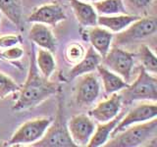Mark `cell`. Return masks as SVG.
<instances>
[{
  "label": "cell",
  "instance_id": "cell-1",
  "mask_svg": "<svg viewBox=\"0 0 157 147\" xmlns=\"http://www.w3.org/2000/svg\"><path fill=\"white\" fill-rule=\"evenodd\" d=\"M59 89L60 88L55 82H51L49 78L44 77L39 73L36 63V52L33 43L27 81L24 86L20 88L19 96L12 107V110L20 112L36 107L47 98L56 94Z\"/></svg>",
  "mask_w": 157,
  "mask_h": 147
},
{
  "label": "cell",
  "instance_id": "cell-2",
  "mask_svg": "<svg viewBox=\"0 0 157 147\" xmlns=\"http://www.w3.org/2000/svg\"><path fill=\"white\" fill-rule=\"evenodd\" d=\"M157 134V119L135 124L111 136L107 147H137L150 141Z\"/></svg>",
  "mask_w": 157,
  "mask_h": 147
},
{
  "label": "cell",
  "instance_id": "cell-3",
  "mask_svg": "<svg viewBox=\"0 0 157 147\" xmlns=\"http://www.w3.org/2000/svg\"><path fill=\"white\" fill-rule=\"evenodd\" d=\"M122 102L131 104L134 101L149 100L157 101V78L146 72L142 67L140 69L136 80L121 90Z\"/></svg>",
  "mask_w": 157,
  "mask_h": 147
},
{
  "label": "cell",
  "instance_id": "cell-4",
  "mask_svg": "<svg viewBox=\"0 0 157 147\" xmlns=\"http://www.w3.org/2000/svg\"><path fill=\"white\" fill-rule=\"evenodd\" d=\"M53 123V122H52ZM33 147H78L72 140L65 121L62 103L59 104V109L55 122L49 126L44 135L38 141L31 144Z\"/></svg>",
  "mask_w": 157,
  "mask_h": 147
},
{
  "label": "cell",
  "instance_id": "cell-5",
  "mask_svg": "<svg viewBox=\"0 0 157 147\" xmlns=\"http://www.w3.org/2000/svg\"><path fill=\"white\" fill-rule=\"evenodd\" d=\"M156 31L157 20L155 17L140 18L124 31L118 32L113 39H115L116 45H127L154 36Z\"/></svg>",
  "mask_w": 157,
  "mask_h": 147
},
{
  "label": "cell",
  "instance_id": "cell-6",
  "mask_svg": "<svg viewBox=\"0 0 157 147\" xmlns=\"http://www.w3.org/2000/svg\"><path fill=\"white\" fill-rule=\"evenodd\" d=\"M52 118H36L29 120L20 126L14 132L8 145H26L33 144L38 141L44 135L47 129L52 124Z\"/></svg>",
  "mask_w": 157,
  "mask_h": 147
},
{
  "label": "cell",
  "instance_id": "cell-7",
  "mask_svg": "<svg viewBox=\"0 0 157 147\" xmlns=\"http://www.w3.org/2000/svg\"><path fill=\"white\" fill-rule=\"evenodd\" d=\"M134 57L135 55L132 53L127 52L115 45L110 48L106 55L102 58L101 65L119 75L123 80L129 83L135 63Z\"/></svg>",
  "mask_w": 157,
  "mask_h": 147
},
{
  "label": "cell",
  "instance_id": "cell-8",
  "mask_svg": "<svg viewBox=\"0 0 157 147\" xmlns=\"http://www.w3.org/2000/svg\"><path fill=\"white\" fill-rule=\"evenodd\" d=\"M76 88V102L78 106H90L97 99L100 92V81L93 72L80 76Z\"/></svg>",
  "mask_w": 157,
  "mask_h": 147
},
{
  "label": "cell",
  "instance_id": "cell-9",
  "mask_svg": "<svg viewBox=\"0 0 157 147\" xmlns=\"http://www.w3.org/2000/svg\"><path fill=\"white\" fill-rule=\"evenodd\" d=\"M67 126L74 143L77 146L86 147L95 130L96 125L88 116L81 114L72 117Z\"/></svg>",
  "mask_w": 157,
  "mask_h": 147
},
{
  "label": "cell",
  "instance_id": "cell-10",
  "mask_svg": "<svg viewBox=\"0 0 157 147\" xmlns=\"http://www.w3.org/2000/svg\"><path fill=\"white\" fill-rule=\"evenodd\" d=\"M157 118V105L156 102L152 103H144L136 106L132 109L127 115H124L121 121L119 122L115 129L113 130L111 136L117 134L118 132L124 130L128 126L140 123H144L149 120Z\"/></svg>",
  "mask_w": 157,
  "mask_h": 147
},
{
  "label": "cell",
  "instance_id": "cell-11",
  "mask_svg": "<svg viewBox=\"0 0 157 147\" xmlns=\"http://www.w3.org/2000/svg\"><path fill=\"white\" fill-rule=\"evenodd\" d=\"M67 15L63 7L57 3L45 4L36 8L28 17L29 23H40L48 26H56L57 24L65 21Z\"/></svg>",
  "mask_w": 157,
  "mask_h": 147
},
{
  "label": "cell",
  "instance_id": "cell-12",
  "mask_svg": "<svg viewBox=\"0 0 157 147\" xmlns=\"http://www.w3.org/2000/svg\"><path fill=\"white\" fill-rule=\"evenodd\" d=\"M122 96L117 92L110 94L108 99L101 101L90 112V116L98 123H106L119 114L122 109Z\"/></svg>",
  "mask_w": 157,
  "mask_h": 147
},
{
  "label": "cell",
  "instance_id": "cell-13",
  "mask_svg": "<svg viewBox=\"0 0 157 147\" xmlns=\"http://www.w3.org/2000/svg\"><path fill=\"white\" fill-rule=\"evenodd\" d=\"M29 38L38 47L48 50L52 54L57 50V40L47 24L33 23L29 32Z\"/></svg>",
  "mask_w": 157,
  "mask_h": 147
},
{
  "label": "cell",
  "instance_id": "cell-14",
  "mask_svg": "<svg viewBox=\"0 0 157 147\" xmlns=\"http://www.w3.org/2000/svg\"><path fill=\"white\" fill-rule=\"evenodd\" d=\"M101 61H102V57L100 56V54L92 46H90L82 60L75 64V66L69 72L68 80L71 81L73 78H76L82 75H85V74L94 72L98 65L101 64Z\"/></svg>",
  "mask_w": 157,
  "mask_h": 147
},
{
  "label": "cell",
  "instance_id": "cell-15",
  "mask_svg": "<svg viewBox=\"0 0 157 147\" xmlns=\"http://www.w3.org/2000/svg\"><path fill=\"white\" fill-rule=\"evenodd\" d=\"M114 34L102 27H92L87 33V38L91 46L100 54L103 58L109 51Z\"/></svg>",
  "mask_w": 157,
  "mask_h": 147
},
{
  "label": "cell",
  "instance_id": "cell-16",
  "mask_svg": "<svg viewBox=\"0 0 157 147\" xmlns=\"http://www.w3.org/2000/svg\"><path fill=\"white\" fill-rule=\"evenodd\" d=\"M77 21L82 27L92 28L97 26V13L92 5L81 0H69Z\"/></svg>",
  "mask_w": 157,
  "mask_h": 147
},
{
  "label": "cell",
  "instance_id": "cell-17",
  "mask_svg": "<svg viewBox=\"0 0 157 147\" xmlns=\"http://www.w3.org/2000/svg\"><path fill=\"white\" fill-rule=\"evenodd\" d=\"M140 16L129 14H119L110 15V16H100L97 17V24L111 32H120L128 28L132 23L140 19Z\"/></svg>",
  "mask_w": 157,
  "mask_h": 147
},
{
  "label": "cell",
  "instance_id": "cell-18",
  "mask_svg": "<svg viewBox=\"0 0 157 147\" xmlns=\"http://www.w3.org/2000/svg\"><path fill=\"white\" fill-rule=\"evenodd\" d=\"M125 115V112L119 113L114 119L108 121L106 123H99L95 127V130L93 132L90 142L87 143V147H100L103 146L109 139L111 134L115 126L119 124V122Z\"/></svg>",
  "mask_w": 157,
  "mask_h": 147
},
{
  "label": "cell",
  "instance_id": "cell-19",
  "mask_svg": "<svg viewBox=\"0 0 157 147\" xmlns=\"http://www.w3.org/2000/svg\"><path fill=\"white\" fill-rule=\"evenodd\" d=\"M96 70L98 72V76L100 77L102 81L103 88H104V92L106 95H110L112 93L119 92L129 85V83L123 80L119 75L108 70L107 68H105L101 64L98 65Z\"/></svg>",
  "mask_w": 157,
  "mask_h": 147
},
{
  "label": "cell",
  "instance_id": "cell-20",
  "mask_svg": "<svg viewBox=\"0 0 157 147\" xmlns=\"http://www.w3.org/2000/svg\"><path fill=\"white\" fill-rule=\"evenodd\" d=\"M0 12L18 28H23V0H0Z\"/></svg>",
  "mask_w": 157,
  "mask_h": 147
},
{
  "label": "cell",
  "instance_id": "cell-21",
  "mask_svg": "<svg viewBox=\"0 0 157 147\" xmlns=\"http://www.w3.org/2000/svg\"><path fill=\"white\" fill-rule=\"evenodd\" d=\"M92 6L96 13L100 14L101 16L129 14L123 0H99L93 2Z\"/></svg>",
  "mask_w": 157,
  "mask_h": 147
},
{
  "label": "cell",
  "instance_id": "cell-22",
  "mask_svg": "<svg viewBox=\"0 0 157 147\" xmlns=\"http://www.w3.org/2000/svg\"><path fill=\"white\" fill-rule=\"evenodd\" d=\"M36 63L40 74L46 78L50 77L53 72L55 71L56 62L54 60V57L51 52L45 49H38L37 55L36 57Z\"/></svg>",
  "mask_w": 157,
  "mask_h": 147
},
{
  "label": "cell",
  "instance_id": "cell-23",
  "mask_svg": "<svg viewBox=\"0 0 157 147\" xmlns=\"http://www.w3.org/2000/svg\"><path fill=\"white\" fill-rule=\"evenodd\" d=\"M140 60L141 62V67L146 72L155 75L157 73V60L155 54L151 51V49L147 45H141L139 54Z\"/></svg>",
  "mask_w": 157,
  "mask_h": 147
},
{
  "label": "cell",
  "instance_id": "cell-24",
  "mask_svg": "<svg viewBox=\"0 0 157 147\" xmlns=\"http://www.w3.org/2000/svg\"><path fill=\"white\" fill-rule=\"evenodd\" d=\"M85 54L86 50L81 43L72 42L66 47L64 56H65V60L68 63L77 64L78 61L82 60V57L85 56Z\"/></svg>",
  "mask_w": 157,
  "mask_h": 147
},
{
  "label": "cell",
  "instance_id": "cell-25",
  "mask_svg": "<svg viewBox=\"0 0 157 147\" xmlns=\"http://www.w3.org/2000/svg\"><path fill=\"white\" fill-rule=\"evenodd\" d=\"M20 90V86L11 77L0 72V99H4L9 94Z\"/></svg>",
  "mask_w": 157,
  "mask_h": 147
},
{
  "label": "cell",
  "instance_id": "cell-26",
  "mask_svg": "<svg viewBox=\"0 0 157 147\" xmlns=\"http://www.w3.org/2000/svg\"><path fill=\"white\" fill-rule=\"evenodd\" d=\"M154 0H123L126 8L132 9V11H139V10H144L150 7Z\"/></svg>",
  "mask_w": 157,
  "mask_h": 147
},
{
  "label": "cell",
  "instance_id": "cell-27",
  "mask_svg": "<svg viewBox=\"0 0 157 147\" xmlns=\"http://www.w3.org/2000/svg\"><path fill=\"white\" fill-rule=\"evenodd\" d=\"M2 59H6L8 61H14V60H19L24 55V50L21 47L13 46L7 48L5 51H2Z\"/></svg>",
  "mask_w": 157,
  "mask_h": 147
},
{
  "label": "cell",
  "instance_id": "cell-28",
  "mask_svg": "<svg viewBox=\"0 0 157 147\" xmlns=\"http://www.w3.org/2000/svg\"><path fill=\"white\" fill-rule=\"evenodd\" d=\"M22 42V37L20 36H4L0 37V48H10L16 46Z\"/></svg>",
  "mask_w": 157,
  "mask_h": 147
},
{
  "label": "cell",
  "instance_id": "cell-29",
  "mask_svg": "<svg viewBox=\"0 0 157 147\" xmlns=\"http://www.w3.org/2000/svg\"><path fill=\"white\" fill-rule=\"evenodd\" d=\"M81 1H90V2H96V1H99V0H81Z\"/></svg>",
  "mask_w": 157,
  "mask_h": 147
},
{
  "label": "cell",
  "instance_id": "cell-30",
  "mask_svg": "<svg viewBox=\"0 0 157 147\" xmlns=\"http://www.w3.org/2000/svg\"><path fill=\"white\" fill-rule=\"evenodd\" d=\"M0 59L2 60V53H1V52H0Z\"/></svg>",
  "mask_w": 157,
  "mask_h": 147
},
{
  "label": "cell",
  "instance_id": "cell-31",
  "mask_svg": "<svg viewBox=\"0 0 157 147\" xmlns=\"http://www.w3.org/2000/svg\"><path fill=\"white\" fill-rule=\"evenodd\" d=\"M0 21H1V12H0Z\"/></svg>",
  "mask_w": 157,
  "mask_h": 147
},
{
  "label": "cell",
  "instance_id": "cell-32",
  "mask_svg": "<svg viewBox=\"0 0 157 147\" xmlns=\"http://www.w3.org/2000/svg\"><path fill=\"white\" fill-rule=\"evenodd\" d=\"M0 62H1V59H0Z\"/></svg>",
  "mask_w": 157,
  "mask_h": 147
}]
</instances>
